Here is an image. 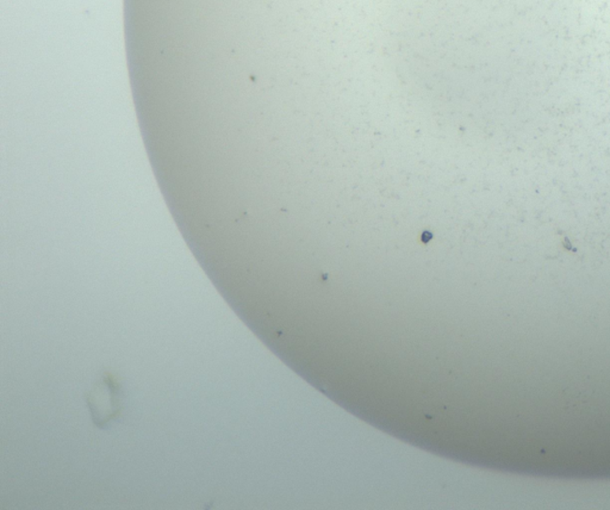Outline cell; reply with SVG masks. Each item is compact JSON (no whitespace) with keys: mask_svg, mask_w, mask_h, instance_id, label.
<instances>
[{"mask_svg":"<svg viewBox=\"0 0 610 510\" xmlns=\"http://www.w3.org/2000/svg\"><path fill=\"white\" fill-rule=\"evenodd\" d=\"M92 421L104 428L121 414V385L111 373H106L86 396Z\"/></svg>","mask_w":610,"mask_h":510,"instance_id":"1","label":"cell"}]
</instances>
